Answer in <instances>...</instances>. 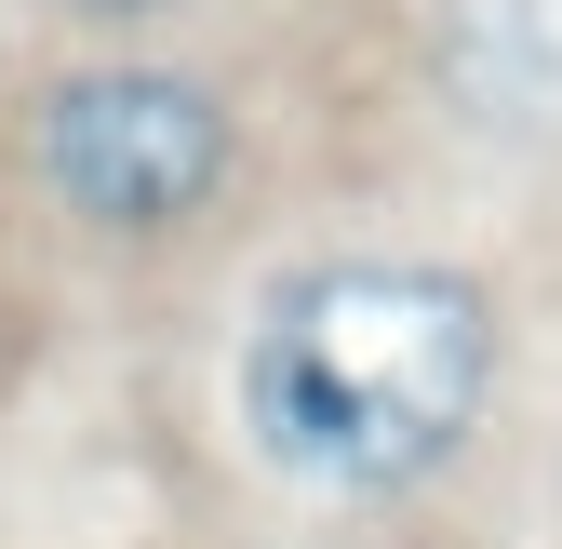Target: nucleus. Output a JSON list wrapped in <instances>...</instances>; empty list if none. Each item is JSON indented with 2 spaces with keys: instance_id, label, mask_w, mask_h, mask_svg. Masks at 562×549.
<instances>
[{
  "instance_id": "obj_1",
  "label": "nucleus",
  "mask_w": 562,
  "mask_h": 549,
  "mask_svg": "<svg viewBox=\"0 0 562 549\" xmlns=\"http://www.w3.org/2000/svg\"><path fill=\"white\" fill-rule=\"evenodd\" d=\"M241 442L308 496H402L496 402V309L429 255H308L241 322Z\"/></svg>"
},
{
  "instance_id": "obj_2",
  "label": "nucleus",
  "mask_w": 562,
  "mask_h": 549,
  "mask_svg": "<svg viewBox=\"0 0 562 549\" xmlns=\"http://www.w3.org/2000/svg\"><path fill=\"white\" fill-rule=\"evenodd\" d=\"M241 161V121L215 81H188V67H67V81L27 94V188L54 201L67 228L94 242H175L215 215V188Z\"/></svg>"
},
{
  "instance_id": "obj_3",
  "label": "nucleus",
  "mask_w": 562,
  "mask_h": 549,
  "mask_svg": "<svg viewBox=\"0 0 562 549\" xmlns=\"http://www.w3.org/2000/svg\"><path fill=\"white\" fill-rule=\"evenodd\" d=\"M429 81L482 134H562V0H442Z\"/></svg>"
},
{
  "instance_id": "obj_4",
  "label": "nucleus",
  "mask_w": 562,
  "mask_h": 549,
  "mask_svg": "<svg viewBox=\"0 0 562 549\" xmlns=\"http://www.w3.org/2000/svg\"><path fill=\"white\" fill-rule=\"evenodd\" d=\"M54 14H94V27H148V14H175V0H54Z\"/></svg>"
}]
</instances>
